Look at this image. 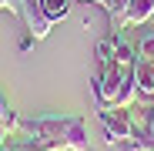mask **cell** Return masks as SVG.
<instances>
[{
  "mask_svg": "<svg viewBox=\"0 0 154 151\" xmlns=\"http://www.w3.org/2000/svg\"><path fill=\"white\" fill-rule=\"evenodd\" d=\"M17 121H20V118H17V111L7 104V97L0 94V148H4V141L17 131Z\"/></svg>",
  "mask_w": 154,
  "mask_h": 151,
  "instance_id": "obj_6",
  "label": "cell"
},
{
  "mask_svg": "<svg viewBox=\"0 0 154 151\" xmlns=\"http://www.w3.org/2000/svg\"><path fill=\"white\" fill-rule=\"evenodd\" d=\"M81 4H97V0H81Z\"/></svg>",
  "mask_w": 154,
  "mask_h": 151,
  "instance_id": "obj_12",
  "label": "cell"
},
{
  "mask_svg": "<svg viewBox=\"0 0 154 151\" xmlns=\"http://www.w3.org/2000/svg\"><path fill=\"white\" fill-rule=\"evenodd\" d=\"M97 7H104V14L111 17V30H124V10H127V0H97Z\"/></svg>",
  "mask_w": 154,
  "mask_h": 151,
  "instance_id": "obj_7",
  "label": "cell"
},
{
  "mask_svg": "<svg viewBox=\"0 0 154 151\" xmlns=\"http://www.w3.org/2000/svg\"><path fill=\"white\" fill-rule=\"evenodd\" d=\"M94 97L100 108H131L137 101L134 67H121L117 61L94 67Z\"/></svg>",
  "mask_w": 154,
  "mask_h": 151,
  "instance_id": "obj_2",
  "label": "cell"
},
{
  "mask_svg": "<svg viewBox=\"0 0 154 151\" xmlns=\"http://www.w3.org/2000/svg\"><path fill=\"white\" fill-rule=\"evenodd\" d=\"M151 27H154V14H151Z\"/></svg>",
  "mask_w": 154,
  "mask_h": 151,
  "instance_id": "obj_13",
  "label": "cell"
},
{
  "mask_svg": "<svg viewBox=\"0 0 154 151\" xmlns=\"http://www.w3.org/2000/svg\"><path fill=\"white\" fill-rule=\"evenodd\" d=\"M37 4H40V10H44V17L50 24H60L70 14V0H37Z\"/></svg>",
  "mask_w": 154,
  "mask_h": 151,
  "instance_id": "obj_8",
  "label": "cell"
},
{
  "mask_svg": "<svg viewBox=\"0 0 154 151\" xmlns=\"http://www.w3.org/2000/svg\"><path fill=\"white\" fill-rule=\"evenodd\" d=\"M134 87H137V97H154V64L147 61L134 64Z\"/></svg>",
  "mask_w": 154,
  "mask_h": 151,
  "instance_id": "obj_5",
  "label": "cell"
},
{
  "mask_svg": "<svg viewBox=\"0 0 154 151\" xmlns=\"http://www.w3.org/2000/svg\"><path fill=\"white\" fill-rule=\"evenodd\" d=\"M97 121H100V128H104L107 144H124L127 138L134 134V128H137V121L131 118L127 108H100Z\"/></svg>",
  "mask_w": 154,
  "mask_h": 151,
  "instance_id": "obj_3",
  "label": "cell"
},
{
  "mask_svg": "<svg viewBox=\"0 0 154 151\" xmlns=\"http://www.w3.org/2000/svg\"><path fill=\"white\" fill-rule=\"evenodd\" d=\"M57 151H70V148H57Z\"/></svg>",
  "mask_w": 154,
  "mask_h": 151,
  "instance_id": "obj_14",
  "label": "cell"
},
{
  "mask_svg": "<svg viewBox=\"0 0 154 151\" xmlns=\"http://www.w3.org/2000/svg\"><path fill=\"white\" fill-rule=\"evenodd\" d=\"M17 131L27 134L37 151H94L87 141V124L81 114H40V118H20Z\"/></svg>",
  "mask_w": 154,
  "mask_h": 151,
  "instance_id": "obj_1",
  "label": "cell"
},
{
  "mask_svg": "<svg viewBox=\"0 0 154 151\" xmlns=\"http://www.w3.org/2000/svg\"><path fill=\"white\" fill-rule=\"evenodd\" d=\"M124 148H127V151H154V134H151L147 128H141V124H137L134 134L124 141Z\"/></svg>",
  "mask_w": 154,
  "mask_h": 151,
  "instance_id": "obj_9",
  "label": "cell"
},
{
  "mask_svg": "<svg viewBox=\"0 0 154 151\" xmlns=\"http://www.w3.org/2000/svg\"><path fill=\"white\" fill-rule=\"evenodd\" d=\"M151 14H154V0H127L124 27H144L151 24Z\"/></svg>",
  "mask_w": 154,
  "mask_h": 151,
  "instance_id": "obj_4",
  "label": "cell"
},
{
  "mask_svg": "<svg viewBox=\"0 0 154 151\" xmlns=\"http://www.w3.org/2000/svg\"><path fill=\"white\" fill-rule=\"evenodd\" d=\"M111 61H114V30L97 40V64H111Z\"/></svg>",
  "mask_w": 154,
  "mask_h": 151,
  "instance_id": "obj_11",
  "label": "cell"
},
{
  "mask_svg": "<svg viewBox=\"0 0 154 151\" xmlns=\"http://www.w3.org/2000/svg\"><path fill=\"white\" fill-rule=\"evenodd\" d=\"M134 50H137V61L154 64V27H151V30H141V37H137Z\"/></svg>",
  "mask_w": 154,
  "mask_h": 151,
  "instance_id": "obj_10",
  "label": "cell"
}]
</instances>
